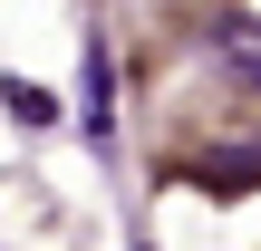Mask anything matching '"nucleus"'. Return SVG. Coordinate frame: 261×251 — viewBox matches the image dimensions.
I'll return each instance as SVG.
<instances>
[{
	"label": "nucleus",
	"mask_w": 261,
	"mask_h": 251,
	"mask_svg": "<svg viewBox=\"0 0 261 251\" xmlns=\"http://www.w3.org/2000/svg\"><path fill=\"white\" fill-rule=\"evenodd\" d=\"M203 39H213V58L261 97V10H213V29H203Z\"/></svg>",
	"instance_id": "f257e3e1"
},
{
	"label": "nucleus",
	"mask_w": 261,
	"mask_h": 251,
	"mask_svg": "<svg viewBox=\"0 0 261 251\" xmlns=\"http://www.w3.org/2000/svg\"><path fill=\"white\" fill-rule=\"evenodd\" d=\"M87 126L107 135V48H97V39H87Z\"/></svg>",
	"instance_id": "f03ea898"
},
{
	"label": "nucleus",
	"mask_w": 261,
	"mask_h": 251,
	"mask_svg": "<svg viewBox=\"0 0 261 251\" xmlns=\"http://www.w3.org/2000/svg\"><path fill=\"white\" fill-rule=\"evenodd\" d=\"M10 116H19V126H48V116H58V97H48V87H19V77H10Z\"/></svg>",
	"instance_id": "7ed1b4c3"
}]
</instances>
